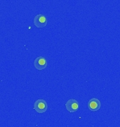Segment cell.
Returning <instances> with one entry per match:
<instances>
[{"label":"cell","mask_w":120,"mask_h":127,"mask_svg":"<svg viewBox=\"0 0 120 127\" xmlns=\"http://www.w3.org/2000/svg\"><path fill=\"white\" fill-rule=\"evenodd\" d=\"M34 109L38 113H44L48 109V104L44 100H37L34 104Z\"/></svg>","instance_id":"1"},{"label":"cell","mask_w":120,"mask_h":127,"mask_svg":"<svg viewBox=\"0 0 120 127\" xmlns=\"http://www.w3.org/2000/svg\"><path fill=\"white\" fill-rule=\"evenodd\" d=\"M34 24L38 28H44L47 25V18L43 14H38L34 18Z\"/></svg>","instance_id":"2"},{"label":"cell","mask_w":120,"mask_h":127,"mask_svg":"<svg viewBox=\"0 0 120 127\" xmlns=\"http://www.w3.org/2000/svg\"><path fill=\"white\" fill-rule=\"evenodd\" d=\"M65 107L69 112L73 113V112H75L76 111H77L79 109V103L77 100L71 99L67 102L65 104Z\"/></svg>","instance_id":"3"},{"label":"cell","mask_w":120,"mask_h":127,"mask_svg":"<svg viewBox=\"0 0 120 127\" xmlns=\"http://www.w3.org/2000/svg\"><path fill=\"white\" fill-rule=\"evenodd\" d=\"M34 65L37 70H43L47 67V61L42 57H38L35 60Z\"/></svg>","instance_id":"4"},{"label":"cell","mask_w":120,"mask_h":127,"mask_svg":"<svg viewBox=\"0 0 120 127\" xmlns=\"http://www.w3.org/2000/svg\"><path fill=\"white\" fill-rule=\"evenodd\" d=\"M100 100H98L97 98H92L89 100V103H88V107L91 111L96 112L98 111V109L100 108Z\"/></svg>","instance_id":"5"}]
</instances>
